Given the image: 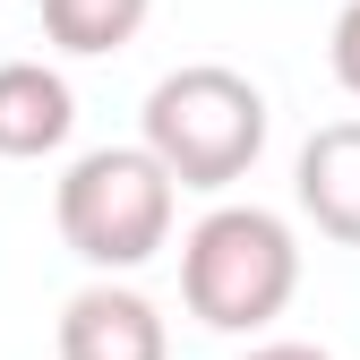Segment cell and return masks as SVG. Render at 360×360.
Instances as JSON below:
<instances>
[{
    "instance_id": "6da1fadb",
    "label": "cell",
    "mask_w": 360,
    "mask_h": 360,
    "mask_svg": "<svg viewBox=\"0 0 360 360\" xmlns=\"http://www.w3.org/2000/svg\"><path fill=\"white\" fill-rule=\"evenodd\" d=\"M172 214H180V180L146 138L77 155L60 172V198H52V223H60L69 257H86L95 275H138L146 257H163Z\"/></svg>"
},
{
    "instance_id": "7a4b0ae2",
    "label": "cell",
    "mask_w": 360,
    "mask_h": 360,
    "mask_svg": "<svg viewBox=\"0 0 360 360\" xmlns=\"http://www.w3.org/2000/svg\"><path fill=\"white\" fill-rule=\"evenodd\" d=\"M300 292V240L266 206H214L180 240V300L214 335H257L275 326Z\"/></svg>"
},
{
    "instance_id": "3957f363",
    "label": "cell",
    "mask_w": 360,
    "mask_h": 360,
    "mask_svg": "<svg viewBox=\"0 0 360 360\" xmlns=\"http://www.w3.org/2000/svg\"><path fill=\"white\" fill-rule=\"evenodd\" d=\"M146 146L180 189H232L266 155V95L223 60H189L146 95Z\"/></svg>"
},
{
    "instance_id": "277c9868",
    "label": "cell",
    "mask_w": 360,
    "mask_h": 360,
    "mask_svg": "<svg viewBox=\"0 0 360 360\" xmlns=\"http://www.w3.org/2000/svg\"><path fill=\"white\" fill-rule=\"evenodd\" d=\"M60 360H172V326H163V309L146 292H129V283H86L69 309H60Z\"/></svg>"
},
{
    "instance_id": "5b68a950",
    "label": "cell",
    "mask_w": 360,
    "mask_h": 360,
    "mask_svg": "<svg viewBox=\"0 0 360 360\" xmlns=\"http://www.w3.org/2000/svg\"><path fill=\"white\" fill-rule=\"evenodd\" d=\"M292 198L326 240L360 249V120H326L292 163Z\"/></svg>"
},
{
    "instance_id": "8992f818",
    "label": "cell",
    "mask_w": 360,
    "mask_h": 360,
    "mask_svg": "<svg viewBox=\"0 0 360 360\" xmlns=\"http://www.w3.org/2000/svg\"><path fill=\"white\" fill-rule=\"evenodd\" d=\"M77 129V95L60 69L43 60H0V155L34 163V155H60Z\"/></svg>"
},
{
    "instance_id": "52a82bcc",
    "label": "cell",
    "mask_w": 360,
    "mask_h": 360,
    "mask_svg": "<svg viewBox=\"0 0 360 360\" xmlns=\"http://www.w3.org/2000/svg\"><path fill=\"white\" fill-rule=\"evenodd\" d=\"M155 0H43V34L77 60H103V52H129L146 34Z\"/></svg>"
},
{
    "instance_id": "ba28073f",
    "label": "cell",
    "mask_w": 360,
    "mask_h": 360,
    "mask_svg": "<svg viewBox=\"0 0 360 360\" xmlns=\"http://www.w3.org/2000/svg\"><path fill=\"white\" fill-rule=\"evenodd\" d=\"M326 60H335V86L360 103V0H343V18H335V34H326Z\"/></svg>"
},
{
    "instance_id": "9c48e42d",
    "label": "cell",
    "mask_w": 360,
    "mask_h": 360,
    "mask_svg": "<svg viewBox=\"0 0 360 360\" xmlns=\"http://www.w3.org/2000/svg\"><path fill=\"white\" fill-rule=\"evenodd\" d=\"M240 360H335V352H318V343H257V352H240Z\"/></svg>"
}]
</instances>
